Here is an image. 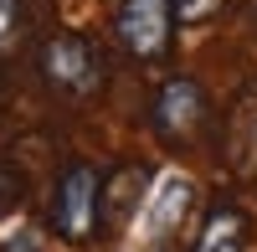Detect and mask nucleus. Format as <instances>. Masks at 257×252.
Here are the masks:
<instances>
[{"mask_svg": "<svg viewBox=\"0 0 257 252\" xmlns=\"http://www.w3.org/2000/svg\"><path fill=\"white\" fill-rule=\"evenodd\" d=\"M36 72H41V82H47L57 98H67V103H88V98L103 93V82H108L103 52L82 31H52L36 47Z\"/></svg>", "mask_w": 257, "mask_h": 252, "instance_id": "1", "label": "nucleus"}, {"mask_svg": "<svg viewBox=\"0 0 257 252\" xmlns=\"http://www.w3.org/2000/svg\"><path fill=\"white\" fill-rule=\"evenodd\" d=\"M52 232L72 247H88L93 237H103V175L88 160H67L62 175L52 185Z\"/></svg>", "mask_w": 257, "mask_h": 252, "instance_id": "2", "label": "nucleus"}, {"mask_svg": "<svg viewBox=\"0 0 257 252\" xmlns=\"http://www.w3.org/2000/svg\"><path fill=\"white\" fill-rule=\"evenodd\" d=\"M175 0H123L113 11V36L134 62H165L175 41Z\"/></svg>", "mask_w": 257, "mask_h": 252, "instance_id": "3", "label": "nucleus"}, {"mask_svg": "<svg viewBox=\"0 0 257 252\" xmlns=\"http://www.w3.org/2000/svg\"><path fill=\"white\" fill-rule=\"evenodd\" d=\"M206 113H211V103L196 77H170L149 103V123H155L160 139H196L206 129Z\"/></svg>", "mask_w": 257, "mask_h": 252, "instance_id": "4", "label": "nucleus"}, {"mask_svg": "<svg viewBox=\"0 0 257 252\" xmlns=\"http://www.w3.org/2000/svg\"><path fill=\"white\" fill-rule=\"evenodd\" d=\"M190 201H196V185H190L185 175H165V180H160V191H155V201L144 206L139 232H144L149 242H170V237L180 232V221H185V211H190Z\"/></svg>", "mask_w": 257, "mask_h": 252, "instance_id": "5", "label": "nucleus"}, {"mask_svg": "<svg viewBox=\"0 0 257 252\" xmlns=\"http://www.w3.org/2000/svg\"><path fill=\"white\" fill-rule=\"evenodd\" d=\"M226 139H221V155L231 165L237 180H257V88H247L231 108V123H226Z\"/></svg>", "mask_w": 257, "mask_h": 252, "instance_id": "6", "label": "nucleus"}, {"mask_svg": "<svg viewBox=\"0 0 257 252\" xmlns=\"http://www.w3.org/2000/svg\"><path fill=\"white\" fill-rule=\"evenodd\" d=\"M144 185H149V165H118V170L103 175V232H113L128 216H139Z\"/></svg>", "mask_w": 257, "mask_h": 252, "instance_id": "7", "label": "nucleus"}, {"mask_svg": "<svg viewBox=\"0 0 257 252\" xmlns=\"http://www.w3.org/2000/svg\"><path fill=\"white\" fill-rule=\"evenodd\" d=\"M247 237H252L247 211H242V206H231V201H216V206L206 211L201 237H196V247H190V252H242Z\"/></svg>", "mask_w": 257, "mask_h": 252, "instance_id": "8", "label": "nucleus"}, {"mask_svg": "<svg viewBox=\"0 0 257 252\" xmlns=\"http://www.w3.org/2000/svg\"><path fill=\"white\" fill-rule=\"evenodd\" d=\"M26 41V0H0V57Z\"/></svg>", "mask_w": 257, "mask_h": 252, "instance_id": "9", "label": "nucleus"}, {"mask_svg": "<svg viewBox=\"0 0 257 252\" xmlns=\"http://www.w3.org/2000/svg\"><path fill=\"white\" fill-rule=\"evenodd\" d=\"M21 196H26V175H21V165H11L6 155H0V216H11Z\"/></svg>", "mask_w": 257, "mask_h": 252, "instance_id": "10", "label": "nucleus"}, {"mask_svg": "<svg viewBox=\"0 0 257 252\" xmlns=\"http://www.w3.org/2000/svg\"><path fill=\"white\" fill-rule=\"evenodd\" d=\"M226 6H237V0H175V16H180V26H206Z\"/></svg>", "mask_w": 257, "mask_h": 252, "instance_id": "11", "label": "nucleus"}, {"mask_svg": "<svg viewBox=\"0 0 257 252\" xmlns=\"http://www.w3.org/2000/svg\"><path fill=\"white\" fill-rule=\"evenodd\" d=\"M6 252H41V242H36L31 232H21V237H11V242H6Z\"/></svg>", "mask_w": 257, "mask_h": 252, "instance_id": "12", "label": "nucleus"}, {"mask_svg": "<svg viewBox=\"0 0 257 252\" xmlns=\"http://www.w3.org/2000/svg\"><path fill=\"white\" fill-rule=\"evenodd\" d=\"M0 98H6V82H0Z\"/></svg>", "mask_w": 257, "mask_h": 252, "instance_id": "13", "label": "nucleus"}, {"mask_svg": "<svg viewBox=\"0 0 257 252\" xmlns=\"http://www.w3.org/2000/svg\"><path fill=\"white\" fill-rule=\"evenodd\" d=\"M155 252H170V247H155Z\"/></svg>", "mask_w": 257, "mask_h": 252, "instance_id": "14", "label": "nucleus"}]
</instances>
